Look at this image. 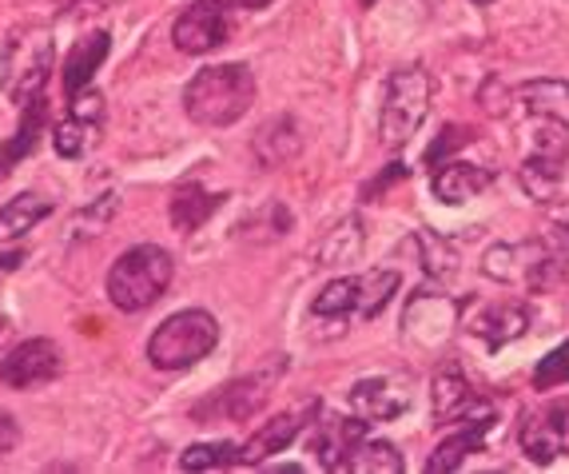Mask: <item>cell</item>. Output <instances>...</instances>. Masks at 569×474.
Returning <instances> with one entry per match:
<instances>
[{
  "label": "cell",
  "instance_id": "obj_1",
  "mask_svg": "<svg viewBox=\"0 0 569 474\" xmlns=\"http://www.w3.org/2000/svg\"><path fill=\"white\" fill-rule=\"evenodd\" d=\"M57 68V40L48 24H17L0 40V92L17 108L40 100Z\"/></svg>",
  "mask_w": 569,
  "mask_h": 474
},
{
  "label": "cell",
  "instance_id": "obj_2",
  "mask_svg": "<svg viewBox=\"0 0 569 474\" xmlns=\"http://www.w3.org/2000/svg\"><path fill=\"white\" fill-rule=\"evenodd\" d=\"M256 105V77L243 65L200 68L183 88V112L200 128H228Z\"/></svg>",
  "mask_w": 569,
  "mask_h": 474
},
{
  "label": "cell",
  "instance_id": "obj_3",
  "mask_svg": "<svg viewBox=\"0 0 569 474\" xmlns=\"http://www.w3.org/2000/svg\"><path fill=\"white\" fill-rule=\"evenodd\" d=\"M171 276H176V264L160 244H136L108 271V299L123 315L148 312L156 299H163Z\"/></svg>",
  "mask_w": 569,
  "mask_h": 474
},
{
  "label": "cell",
  "instance_id": "obj_4",
  "mask_svg": "<svg viewBox=\"0 0 569 474\" xmlns=\"http://www.w3.org/2000/svg\"><path fill=\"white\" fill-rule=\"evenodd\" d=\"M430 112V72L422 65H402L390 72L387 88H382V108H379V136L387 152H402L410 136L422 128Z\"/></svg>",
  "mask_w": 569,
  "mask_h": 474
},
{
  "label": "cell",
  "instance_id": "obj_5",
  "mask_svg": "<svg viewBox=\"0 0 569 474\" xmlns=\"http://www.w3.org/2000/svg\"><path fill=\"white\" fill-rule=\"evenodd\" d=\"M219 343V323L203 307H188L176 312L156 327V335L148 339V363L156 371H183L191 363L208 359Z\"/></svg>",
  "mask_w": 569,
  "mask_h": 474
},
{
  "label": "cell",
  "instance_id": "obj_6",
  "mask_svg": "<svg viewBox=\"0 0 569 474\" xmlns=\"http://www.w3.org/2000/svg\"><path fill=\"white\" fill-rule=\"evenodd\" d=\"M541 132L533 152L518 168V180L538 204H569V128L553 120H538Z\"/></svg>",
  "mask_w": 569,
  "mask_h": 474
},
{
  "label": "cell",
  "instance_id": "obj_7",
  "mask_svg": "<svg viewBox=\"0 0 569 474\" xmlns=\"http://www.w3.org/2000/svg\"><path fill=\"white\" fill-rule=\"evenodd\" d=\"M287 371V355H271L259 371L243 375V379H231L223 391L208 395L203 403L191 407V418L196 423H219V418H231V423H247V418L263 411V403L271 398V387L283 379Z\"/></svg>",
  "mask_w": 569,
  "mask_h": 474
},
{
  "label": "cell",
  "instance_id": "obj_8",
  "mask_svg": "<svg viewBox=\"0 0 569 474\" xmlns=\"http://www.w3.org/2000/svg\"><path fill=\"white\" fill-rule=\"evenodd\" d=\"M60 371H64V355L52 339H24L17 343L4 359H0V383L12 391H37L48 387L52 379H60Z\"/></svg>",
  "mask_w": 569,
  "mask_h": 474
},
{
  "label": "cell",
  "instance_id": "obj_9",
  "mask_svg": "<svg viewBox=\"0 0 569 474\" xmlns=\"http://www.w3.org/2000/svg\"><path fill=\"white\" fill-rule=\"evenodd\" d=\"M435 418L438 423H455V427H493L498 415L478 391H470L466 375L458 367H442L435 375Z\"/></svg>",
  "mask_w": 569,
  "mask_h": 474
},
{
  "label": "cell",
  "instance_id": "obj_10",
  "mask_svg": "<svg viewBox=\"0 0 569 474\" xmlns=\"http://www.w3.org/2000/svg\"><path fill=\"white\" fill-rule=\"evenodd\" d=\"M228 37H231V20L219 0H196V4H188V9L176 17V24H171V40H176V48L188 52V57L216 52L219 45H228Z\"/></svg>",
  "mask_w": 569,
  "mask_h": 474
},
{
  "label": "cell",
  "instance_id": "obj_11",
  "mask_svg": "<svg viewBox=\"0 0 569 474\" xmlns=\"http://www.w3.org/2000/svg\"><path fill=\"white\" fill-rule=\"evenodd\" d=\"M522 451L530 463L550 466L558 455H569V403H550L522 415Z\"/></svg>",
  "mask_w": 569,
  "mask_h": 474
},
{
  "label": "cell",
  "instance_id": "obj_12",
  "mask_svg": "<svg viewBox=\"0 0 569 474\" xmlns=\"http://www.w3.org/2000/svg\"><path fill=\"white\" fill-rule=\"evenodd\" d=\"M347 407L367 423H387V418H399L410 411V391L390 375H367L347 391Z\"/></svg>",
  "mask_w": 569,
  "mask_h": 474
},
{
  "label": "cell",
  "instance_id": "obj_13",
  "mask_svg": "<svg viewBox=\"0 0 569 474\" xmlns=\"http://www.w3.org/2000/svg\"><path fill=\"white\" fill-rule=\"evenodd\" d=\"M367 435V418L359 415H331L323 418L311 435V455L319 458L323 471H342L347 466V455L355 451V443Z\"/></svg>",
  "mask_w": 569,
  "mask_h": 474
},
{
  "label": "cell",
  "instance_id": "obj_14",
  "mask_svg": "<svg viewBox=\"0 0 569 474\" xmlns=\"http://www.w3.org/2000/svg\"><path fill=\"white\" fill-rule=\"evenodd\" d=\"M315 411H319V403H307V407L283 411V415H276L271 423H263L247 443H239V466H256V463H263L267 455H279L283 446H291L295 438H299V431H303V418H311Z\"/></svg>",
  "mask_w": 569,
  "mask_h": 474
},
{
  "label": "cell",
  "instance_id": "obj_15",
  "mask_svg": "<svg viewBox=\"0 0 569 474\" xmlns=\"http://www.w3.org/2000/svg\"><path fill=\"white\" fill-rule=\"evenodd\" d=\"M303 152V128L295 116H271V120L259 124V132L251 136V156L263 171L283 168L295 156Z\"/></svg>",
  "mask_w": 569,
  "mask_h": 474
},
{
  "label": "cell",
  "instance_id": "obj_16",
  "mask_svg": "<svg viewBox=\"0 0 569 474\" xmlns=\"http://www.w3.org/2000/svg\"><path fill=\"white\" fill-rule=\"evenodd\" d=\"M470 332L490 347V352H502L506 343L522 339L530 332V307L518 304V299H502V304H490L475 315Z\"/></svg>",
  "mask_w": 569,
  "mask_h": 474
},
{
  "label": "cell",
  "instance_id": "obj_17",
  "mask_svg": "<svg viewBox=\"0 0 569 474\" xmlns=\"http://www.w3.org/2000/svg\"><path fill=\"white\" fill-rule=\"evenodd\" d=\"M223 199L228 196H216V191H208L203 184H180V188L171 191L168 199V219L171 228L183 231V236H191V231H200L203 224H208L211 216H216L219 208H223Z\"/></svg>",
  "mask_w": 569,
  "mask_h": 474
},
{
  "label": "cell",
  "instance_id": "obj_18",
  "mask_svg": "<svg viewBox=\"0 0 569 474\" xmlns=\"http://www.w3.org/2000/svg\"><path fill=\"white\" fill-rule=\"evenodd\" d=\"M108 48H112V37L108 32H88L72 45V52L64 57V68H60V80H64V96H80L88 85H92L96 68L108 60Z\"/></svg>",
  "mask_w": 569,
  "mask_h": 474
},
{
  "label": "cell",
  "instance_id": "obj_19",
  "mask_svg": "<svg viewBox=\"0 0 569 474\" xmlns=\"http://www.w3.org/2000/svg\"><path fill=\"white\" fill-rule=\"evenodd\" d=\"M490 184H493L490 168H482V164H466V160H450V164H442V168L435 171L430 188H435V196L442 199V204L458 208V204L475 199L478 191H486Z\"/></svg>",
  "mask_w": 569,
  "mask_h": 474
},
{
  "label": "cell",
  "instance_id": "obj_20",
  "mask_svg": "<svg viewBox=\"0 0 569 474\" xmlns=\"http://www.w3.org/2000/svg\"><path fill=\"white\" fill-rule=\"evenodd\" d=\"M20 128L17 136H9V140L0 144V180H9L12 168H17L24 156L37 152L40 136H44L48 128V96H40V100H32L29 108H20Z\"/></svg>",
  "mask_w": 569,
  "mask_h": 474
},
{
  "label": "cell",
  "instance_id": "obj_21",
  "mask_svg": "<svg viewBox=\"0 0 569 474\" xmlns=\"http://www.w3.org/2000/svg\"><path fill=\"white\" fill-rule=\"evenodd\" d=\"M359 307H362V287H359V276H347V279H331L323 292L315 295L311 304V315L323 323H351L359 319Z\"/></svg>",
  "mask_w": 569,
  "mask_h": 474
},
{
  "label": "cell",
  "instance_id": "obj_22",
  "mask_svg": "<svg viewBox=\"0 0 569 474\" xmlns=\"http://www.w3.org/2000/svg\"><path fill=\"white\" fill-rule=\"evenodd\" d=\"M518 100L526 105V112L538 120H553L561 128H569V85L566 80H526L518 88Z\"/></svg>",
  "mask_w": 569,
  "mask_h": 474
},
{
  "label": "cell",
  "instance_id": "obj_23",
  "mask_svg": "<svg viewBox=\"0 0 569 474\" xmlns=\"http://www.w3.org/2000/svg\"><path fill=\"white\" fill-rule=\"evenodd\" d=\"M402 327H407V339H418V343H427V332H430V343L447 339V327H450L447 299H438V295H430V292H418L415 304L402 315Z\"/></svg>",
  "mask_w": 569,
  "mask_h": 474
},
{
  "label": "cell",
  "instance_id": "obj_24",
  "mask_svg": "<svg viewBox=\"0 0 569 474\" xmlns=\"http://www.w3.org/2000/svg\"><path fill=\"white\" fill-rule=\"evenodd\" d=\"M342 471L351 474H402V455L399 446L387 443V438H367L362 435L355 443V451L347 455V466Z\"/></svg>",
  "mask_w": 569,
  "mask_h": 474
},
{
  "label": "cell",
  "instance_id": "obj_25",
  "mask_svg": "<svg viewBox=\"0 0 569 474\" xmlns=\"http://www.w3.org/2000/svg\"><path fill=\"white\" fill-rule=\"evenodd\" d=\"M48 216H52V199L24 191V196L9 199V204L0 208V239L24 236V231H32L40 224V219H48Z\"/></svg>",
  "mask_w": 569,
  "mask_h": 474
},
{
  "label": "cell",
  "instance_id": "obj_26",
  "mask_svg": "<svg viewBox=\"0 0 569 474\" xmlns=\"http://www.w3.org/2000/svg\"><path fill=\"white\" fill-rule=\"evenodd\" d=\"M486 431H490V427H462V431H455L450 438H442V443L435 446V455L427 458V471L430 474H438V471H458V466H462L466 458L482 451Z\"/></svg>",
  "mask_w": 569,
  "mask_h": 474
},
{
  "label": "cell",
  "instance_id": "obj_27",
  "mask_svg": "<svg viewBox=\"0 0 569 474\" xmlns=\"http://www.w3.org/2000/svg\"><path fill=\"white\" fill-rule=\"evenodd\" d=\"M96 132H100V120L68 112L64 120L52 128V148H57V156H64V160H80L96 144Z\"/></svg>",
  "mask_w": 569,
  "mask_h": 474
},
{
  "label": "cell",
  "instance_id": "obj_28",
  "mask_svg": "<svg viewBox=\"0 0 569 474\" xmlns=\"http://www.w3.org/2000/svg\"><path fill=\"white\" fill-rule=\"evenodd\" d=\"M402 276L395 267H382V271H367L359 276V287H362V307H359V319H379L382 307L390 304V295L399 292Z\"/></svg>",
  "mask_w": 569,
  "mask_h": 474
},
{
  "label": "cell",
  "instance_id": "obj_29",
  "mask_svg": "<svg viewBox=\"0 0 569 474\" xmlns=\"http://www.w3.org/2000/svg\"><path fill=\"white\" fill-rule=\"evenodd\" d=\"M239 466V443H196L180 455V471H228Z\"/></svg>",
  "mask_w": 569,
  "mask_h": 474
},
{
  "label": "cell",
  "instance_id": "obj_30",
  "mask_svg": "<svg viewBox=\"0 0 569 474\" xmlns=\"http://www.w3.org/2000/svg\"><path fill=\"white\" fill-rule=\"evenodd\" d=\"M247 228H259L256 244L279 239V236H287V231H291V211H287L283 204H267L263 211H256L251 219H243V224H239V231H247Z\"/></svg>",
  "mask_w": 569,
  "mask_h": 474
},
{
  "label": "cell",
  "instance_id": "obj_31",
  "mask_svg": "<svg viewBox=\"0 0 569 474\" xmlns=\"http://www.w3.org/2000/svg\"><path fill=\"white\" fill-rule=\"evenodd\" d=\"M569 383V343L553 347L546 359H538V371H533V387L538 391H553Z\"/></svg>",
  "mask_w": 569,
  "mask_h": 474
},
{
  "label": "cell",
  "instance_id": "obj_32",
  "mask_svg": "<svg viewBox=\"0 0 569 474\" xmlns=\"http://www.w3.org/2000/svg\"><path fill=\"white\" fill-rule=\"evenodd\" d=\"M466 140H470V132H466L462 124H450L447 132H442V136H438L435 144H430V152H427V164H430V168H438V156H450V152H455V148H462Z\"/></svg>",
  "mask_w": 569,
  "mask_h": 474
},
{
  "label": "cell",
  "instance_id": "obj_33",
  "mask_svg": "<svg viewBox=\"0 0 569 474\" xmlns=\"http://www.w3.org/2000/svg\"><path fill=\"white\" fill-rule=\"evenodd\" d=\"M17 443H20V423L9 415V411H0V458L12 455Z\"/></svg>",
  "mask_w": 569,
  "mask_h": 474
},
{
  "label": "cell",
  "instance_id": "obj_34",
  "mask_svg": "<svg viewBox=\"0 0 569 474\" xmlns=\"http://www.w3.org/2000/svg\"><path fill=\"white\" fill-rule=\"evenodd\" d=\"M395 180H407V168H402V164H390V171H387V176H382V180H370L367 188H362V196L370 199V196H375V191H379V196H382V191H387Z\"/></svg>",
  "mask_w": 569,
  "mask_h": 474
},
{
  "label": "cell",
  "instance_id": "obj_35",
  "mask_svg": "<svg viewBox=\"0 0 569 474\" xmlns=\"http://www.w3.org/2000/svg\"><path fill=\"white\" fill-rule=\"evenodd\" d=\"M20 259H24V247H17V251H9V256H0V271H12Z\"/></svg>",
  "mask_w": 569,
  "mask_h": 474
},
{
  "label": "cell",
  "instance_id": "obj_36",
  "mask_svg": "<svg viewBox=\"0 0 569 474\" xmlns=\"http://www.w3.org/2000/svg\"><path fill=\"white\" fill-rule=\"evenodd\" d=\"M231 4H239V9H267V4H271V0H231Z\"/></svg>",
  "mask_w": 569,
  "mask_h": 474
},
{
  "label": "cell",
  "instance_id": "obj_37",
  "mask_svg": "<svg viewBox=\"0 0 569 474\" xmlns=\"http://www.w3.org/2000/svg\"><path fill=\"white\" fill-rule=\"evenodd\" d=\"M475 4H493V0H475Z\"/></svg>",
  "mask_w": 569,
  "mask_h": 474
},
{
  "label": "cell",
  "instance_id": "obj_38",
  "mask_svg": "<svg viewBox=\"0 0 569 474\" xmlns=\"http://www.w3.org/2000/svg\"><path fill=\"white\" fill-rule=\"evenodd\" d=\"M362 4H375V0H362Z\"/></svg>",
  "mask_w": 569,
  "mask_h": 474
}]
</instances>
